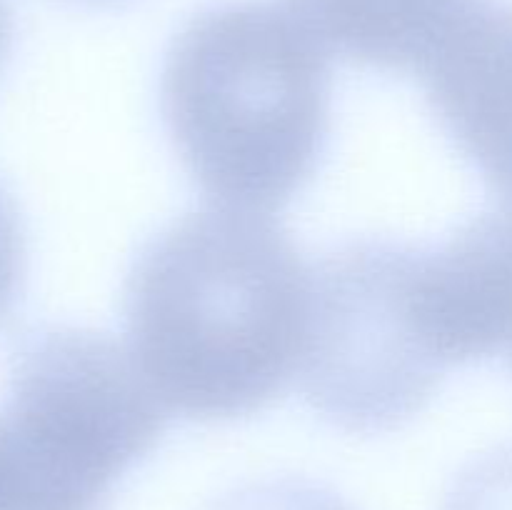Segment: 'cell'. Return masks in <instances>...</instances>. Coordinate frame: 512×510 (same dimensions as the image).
Here are the masks:
<instances>
[{
  "mask_svg": "<svg viewBox=\"0 0 512 510\" xmlns=\"http://www.w3.org/2000/svg\"><path fill=\"white\" fill-rule=\"evenodd\" d=\"M13 13H10L8 0H0V75H3L5 65L10 60V50H13Z\"/></svg>",
  "mask_w": 512,
  "mask_h": 510,
  "instance_id": "cell-10",
  "label": "cell"
},
{
  "mask_svg": "<svg viewBox=\"0 0 512 510\" xmlns=\"http://www.w3.org/2000/svg\"><path fill=\"white\" fill-rule=\"evenodd\" d=\"M328 53L353 65L423 70L478 0H283Z\"/></svg>",
  "mask_w": 512,
  "mask_h": 510,
  "instance_id": "cell-6",
  "label": "cell"
},
{
  "mask_svg": "<svg viewBox=\"0 0 512 510\" xmlns=\"http://www.w3.org/2000/svg\"><path fill=\"white\" fill-rule=\"evenodd\" d=\"M25 280V233L13 200L0 188V320L18 303Z\"/></svg>",
  "mask_w": 512,
  "mask_h": 510,
  "instance_id": "cell-9",
  "label": "cell"
},
{
  "mask_svg": "<svg viewBox=\"0 0 512 510\" xmlns=\"http://www.w3.org/2000/svg\"><path fill=\"white\" fill-rule=\"evenodd\" d=\"M420 73L440 128L512 208V3L478 0Z\"/></svg>",
  "mask_w": 512,
  "mask_h": 510,
  "instance_id": "cell-5",
  "label": "cell"
},
{
  "mask_svg": "<svg viewBox=\"0 0 512 510\" xmlns=\"http://www.w3.org/2000/svg\"><path fill=\"white\" fill-rule=\"evenodd\" d=\"M443 510H512V445L470 463L450 488Z\"/></svg>",
  "mask_w": 512,
  "mask_h": 510,
  "instance_id": "cell-7",
  "label": "cell"
},
{
  "mask_svg": "<svg viewBox=\"0 0 512 510\" xmlns=\"http://www.w3.org/2000/svg\"><path fill=\"white\" fill-rule=\"evenodd\" d=\"M410 255L413 243L360 238L313 268L300 385L325 420L350 433L400 428L445 375L410 303Z\"/></svg>",
  "mask_w": 512,
  "mask_h": 510,
  "instance_id": "cell-3",
  "label": "cell"
},
{
  "mask_svg": "<svg viewBox=\"0 0 512 510\" xmlns=\"http://www.w3.org/2000/svg\"><path fill=\"white\" fill-rule=\"evenodd\" d=\"M160 115L215 208L268 215L305 188L328 145V50L285 3H213L165 50Z\"/></svg>",
  "mask_w": 512,
  "mask_h": 510,
  "instance_id": "cell-2",
  "label": "cell"
},
{
  "mask_svg": "<svg viewBox=\"0 0 512 510\" xmlns=\"http://www.w3.org/2000/svg\"><path fill=\"white\" fill-rule=\"evenodd\" d=\"M410 300L445 370L512 348V208L483 213L440 245H413Z\"/></svg>",
  "mask_w": 512,
  "mask_h": 510,
  "instance_id": "cell-4",
  "label": "cell"
},
{
  "mask_svg": "<svg viewBox=\"0 0 512 510\" xmlns=\"http://www.w3.org/2000/svg\"><path fill=\"white\" fill-rule=\"evenodd\" d=\"M310 280L313 268L268 215H185L128 273L130 358L170 413L205 423L260 413L300 373Z\"/></svg>",
  "mask_w": 512,
  "mask_h": 510,
  "instance_id": "cell-1",
  "label": "cell"
},
{
  "mask_svg": "<svg viewBox=\"0 0 512 510\" xmlns=\"http://www.w3.org/2000/svg\"><path fill=\"white\" fill-rule=\"evenodd\" d=\"M65 5H73V8L83 10H123L130 5L140 3V0H60Z\"/></svg>",
  "mask_w": 512,
  "mask_h": 510,
  "instance_id": "cell-11",
  "label": "cell"
},
{
  "mask_svg": "<svg viewBox=\"0 0 512 510\" xmlns=\"http://www.w3.org/2000/svg\"><path fill=\"white\" fill-rule=\"evenodd\" d=\"M213 510H350L325 485L303 478H273L225 495Z\"/></svg>",
  "mask_w": 512,
  "mask_h": 510,
  "instance_id": "cell-8",
  "label": "cell"
}]
</instances>
